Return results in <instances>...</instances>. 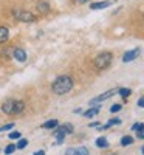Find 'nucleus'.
Listing matches in <instances>:
<instances>
[{
    "label": "nucleus",
    "mask_w": 144,
    "mask_h": 155,
    "mask_svg": "<svg viewBox=\"0 0 144 155\" xmlns=\"http://www.w3.org/2000/svg\"><path fill=\"white\" fill-rule=\"evenodd\" d=\"M25 109L23 101H16V99H6L2 104V112L5 115H19Z\"/></svg>",
    "instance_id": "2"
},
{
    "label": "nucleus",
    "mask_w": 144,
    "mask_h": 155,
    "mask_svg": "<svg viewBox=\"0 0 144 155\" xmlns=\"http://www.w3.org/2000/svg\"><path fill=\"white\" fill-rule=\"evenodd\" d=\"M139 53H141L139 48H135V50L127 51V53H124V56H123V62H132V61H135V59L139 56Z\"/></svg>",
    "instance_id": "6"
},
{
    "label": "nucleus",
    "mask_w": 144,
    "mask_h": 155,
    "mask_svg": "<svg viewBox=\"0 0 144 155\" xmlns=\"http://www.w3.org/2000/svg\"><path fill=\"white\" fill-rule=\"evenodd\" d=\"M57 126H59V121L57 120H50V121L44 123V127L45 129H56Z\"/></svg>",
    "instance_id": "14"
},
{
    "label": "nucleus",
    "mask_w": 144,
    "mask_h": 155,
    "mask_svg": "<svg viewBox=\"0 0 144 155\" xmlns=\"http://www.w3.org/2000/svg\"><path fill=\"white\" fill-rule=\"evenodd\" d=\"M142 127H144V124H142V123H136V124H133V126H132V130H136V132H138L139 129H142Z\"/></svg>",
    "instance_id": "24"
},
{
    "label": "nucleus",
    "mask_w": 144,
    "mask_h": 155,
    "mask_svg": "<svg viewBox=\"0 0 144 155\" xmlns=\"http://www.w3.org/2000/svg\"><path fill=\"white\" fill-rule=\"evenodd\" d=\"M118 93H119L123 98H129L130 95H132V90L130 88H118Z\"/></svg>",
    "instance_id": "16"
},
{
    "label": "nucleus",
    "mask_w": 144,
    "mask_h": 155,
    "mask_svg": "<svg viewBox=\"0 0 144 155\" xmlns=\"http://www.w3.org/2000/svg\"><path fill=\"white\" fill-rule=\"evenodd\" d=\"M3 58L5 59H11V50H5L3 51Z\"/></svg>",
    "instance_id": "25"
},
{
    "label": "nucleus",
    "mask_w": 144,
    "mask_h": 155,
    "mask_svg": "<svg viewBox=\"0 0 144 155\" xmlns=\"http://www.w3.org/2000/svg\"><path fill=\"white\" fill-rule=\"evenodd\" d=\"M132 143H133V138L130 135H126V137L121 138V146H130Z\"/></svg>",
    "instance_id": "15"
},
{
    "label": "nucleus",
    "mask_w": 144,
    "mask_h": 155,
    "mask_svg": "<svg viewBox=\"0 0 144 155\" xmlns=\"http://www.w3.org/2000/svg\"><path fill=\"white\" fill-rule=\"evenodd\" d=\"M12 58H14L16 61H19V62H25L27 61V53H25L22 48H14L12 50Z\"/></svg>",
    "instance_id": "8"
},
{
    "label": "nucleus",
    "mask_w": 144,
    "mask_h": 155,
    "mask_svg": "<svg viewBox=\"0 0 144 155\" xmlns=\"http://www.w3.org/2000/svg\"><path fill=\"white\" fill-rule=\"evenodd\" d=\"M34 155H45V150H37L34 152Z\"/></svg>",
    "instance_id": "29"
},
{
    "label": "nucleus",
    "mask_w": 144,
    "mask_h": 155,
    "mask_svg": "<svg viewBox=\"0 0 144 155\" xmlns=\"http://www.w3.org/2000/svg\"><path fill=\"white\" fill-rule=\"evenodd\" d=\"M8 37H9V30L6 27H0V44L6 42Z\"/></svg>",
    "instance_id": "10"
},
{
    "label": "nucleus",
    "mask_w": 144,
    "mask_h": 155,
    "mask_svg": "<svg viewBox=\"0 0 144 155\" xmlns=\"http://www.w3.org/2000/svg\"><path fill=\"white\" fill-rule=\"evenodd\" d=\"M74 2H76L77 5H84V3H88L90 0H74Z\"/></svg>",
    "instance_id": "27"
},
{
    "label": "nucleus",
    "mask_w": 144,
    "mask_h": 155,
    "mask_svg": "<svg viewBox=\"0 0 144 155\" xmlns=\"http://www.w3.org/2000/svg\"><path fill=\"white\" fill-rule=\"evenodd\" d=\"M14 19L17 22H23V23H33L37 20L36 14H33L31 11H25V9H14Z\"/></svg>",
    "instance_id": "4"
},
{
    "label": "nucleus",
    "mask_w": 144,
    "mask_h": 155,
    "mask_svg": "<svg viewBox=\"0 0 144 155\" xmlns=\"http://www.w3.org/2000/svg\"><path fill=\"white\" fill-rule=\"evenodd\" d=\"M96 146L101 147V149L109 147V141H107V138H106V137H99V138L96 140Z\"/></svg>",
    "instance_id": "12"
},
{
    "label": "nucleus",
    "mask_w": 144,
    "mask_h": 155,
    "mask_svg": "<svg viewBox=\"0 0 144 155\" xmlns=\"http://www.w3.org/2000/svg\"><path fill=\"white\" fill-rule=\"evenodd\" d=\"M51 88H53V92L56 95H65V93H68L70 90L73 88V79H71V76L62 74V76L56 78L53 85H51Z\"/></svg>",
    "instance_id": "1"
},
{
    "label": "nucleus",
    "mask_w": 144,
    "mask_h": 155,
    "mask_svg": "<svg viewBox=\"0 0 144 155\" xmlns=\"http://www.w3.org/2000/svg\"><path fill=\"white\" fill-rule=\"evenodd\" d=\"M118 93V88H112V90H107V92H104L102 95H99V96H96V98H93L90 101V106H96V104H101L102 101H106V99H109V98H112L113 95H116Z\"/></svg>",
    "instance_id": "5"
},
{
    "label": "nucleus",
    "mask_w": 144,
    "mask_h": 155,
    "mask_svg": "<svg viewBox=\"0 0 144 155\" xmlns=\"http://www.w3.org/2000/svg\"><path fill=\"white\" fill-rule=\"evenodd\" d=\"M118 124H121V120L119 118H112L106 126H104V129H107V127H112V126H118Z\"/></svg>",
    "instance_id": "17"
},
{
    "label": "nucleus",
    "mask_w": 144,
    "mask_h": 155,
    "mask_svg": "<svg viewBox=\"0 0 144 155\" xmlns=\"http://www.w3.org/2000/svg\"><path fill=\"white\" fill-rule=\"evenodd\" d=\"M112 5V2H109V0H104V2H96V3H91L90 5V9L93 11H98V9H104V8H109Z\"/></svg>",
    "instance_id": "9"
},
{
    "label": "nucleus",
    "mask_w": 144,
    "mask_h": 155,
    "mask_svg": "<svg viewBox=\"0 0 144 155\" xmlns=\"http://www.w3.org/2000/svg\"><path fill=\"white\" fill-rule=\"evenodd\" d=\"M14 127V123H9V124H5L0 127V132H5V130H11V129Z\"/></svg>",
    "instance_id": "21"
},
{
    "label": "nucleus",
    "mask_w": 144,
    "mask_h": 155,
    "mask_svg": "<svg viewBox=\"0 0 144 155\" xmlns=\"http://www.w3.org/2000/svg\"><path fill=\"white\" fill-rule=\"evenodd\" d=\"M138 138L144 140V127H142V129H139V130H138Z\"/></svg>",
    "instance_id": "26"
},
{
    "label": "nucleus",
    "mask_w": 144,
    "mask_h": 155,
    "mask_svg": "<svg viewBox=\"0 0 144 155\" xmlns=\"http://www.w3.org/2000/svg\"><path fill=\"white\" fill-rule=\"evenodd\" d=\"M138 107H144V98H139L138 99Z\"/></svg>",
    "instance_id": "28"
},
{
    "label": "nucleus",
    "mask_w": 144,
    "mask_h": 155,
    "mask_svg": "<svg viewBox=\"0 0 144 155\" xmlns=\"http://www.w3.org/2000/svg\"><path fill=\"white\" fill-rule=\"evenodd\" d=\"M113 155H115V153H113Z\"/></svg>",
    "instance_id": "32"
},
{
    "label": "nucleus",
    "mask_w": 144,
    "mask_h": 155,
    "mask_svg": "<svg viewBox=\"0 0 144 155\" xmlns=\"http://www.w3.org/2000/svg\"><path fill=\"white\" fill-rule=\"evenodd\" d=\"M61 127H62V130L65 134H73V126L71 124H62Z\"/></svg>",
    "instance_id": "20"
},
{
    "label": "nucleus",
    "mask_w": 144,
    "mask_h": 155,
    "mask_svg": "<svg viewBox=\"0 0 144 155\" xmlns=\"http://www.w3.org/2000/svg\"><path fill=\"white\" fill-rule=\"evenodd\" d=\"M99 106H95V107H91L90 110H87V112H84V116L85 118H93V116H96L98 113H99Z\"/></svg>",
    "instance_id": "11"
},
{
    "label": "nucleus",
    "mask_w": 144,
    "mask_h": 155,
    "mask_svg": "<svg viewBox=\"0 0 144 155\" xmlns=\"http://www.w3.org/2000/svg\"><path fill=\"white\" fill-rule=\"evenodd\" d=\"M16 146H17V149H25V147L28 146V140H25V138H20V140H19V143H17Z\"/></svg>",
    "instance_id": "18"
},
{
    "label": "nucleus",
    "mask_w": 144,
    "mask_h": 155,
    "mask_svg": "<svg viewBox=\"0 0 144 155\" xmlns=\"http://www.w3.org/2000/svg\"><path fill=\"white\" fill-rule=\"evenodd\" d=\"M90 127H99V123H91Z\"/></svg>",
    "instance_id": "30"
},
{
    "label": "nucleus",
    "mask_w": 144,
    "mask_h": 155,
    "mask_svg": "<svg viewBox=\"0 0 144 155\" xmlns=\"http://www.w3.org/2000/svg\"><path fill=\"white\" fill-rule=\"evenodd\" d=\"M121 109H123L121 104H113V106L110 107V112H112V113H116V112H119Z\"/></svg>",
    "instance_id": "23"
},
{
    "label": "nucleus",
    "mask_w": 144,
    "mask_h": 155,
    "mask_svg": "<svg viewBox=\"0 0 144 155\" xmlns=\"http://www.w3.org/2000/svg\"><path fill=\"white\" fill-rule=\"evenodd\" d=\"M37 9L42 12V14H47V12L50 11V5L47 3V2H39L37 3Z\"/></svg>",
    "instance_id": "13"
},
{
    "label": "nucleus",
    "mask_w": 144,
    "mask_h": 155,
    "mask_svg": "<svg viewBox=\"0 0 144 155\" xmlns=\"http://www.w3.org/2000/svg\"><path fill=\"white\" fill-rule=\"evenodd\" d=\"M65 155H90V152L85 147H71V149H67Z\"/></svg>",
    "instance_id": "7"
},
{
    "label": "nucleus",
    "mask_w": 144,
    "mask_h": 155,
    "mask_svg": "<svg viewBox=\"0 0 144 155\" xmlns=\"http://www.w3.org/2000/svg\"><path fill=\"white\" fill-rule=\"evenodd\" d=\"M141 152H142V153H144V146H142V149H141Z\"/></svg>",
    "instance_id": "31"
},
{
    "label": "nucleus",
    "mask_w": 144,
    "mask_h": 155,
    "mask_svg": "<svg viewBox=\"0 0 144 155\" xmlns=\"http://www.w3.org/2000/svg\"><path fill=\"white\" fill-rule=\"evenodd\" d=\"M17 138H20V132L12 130V132L9 134V140H17Z\"/></svg>",
    "instance_id": "22"
},
{
    "label": "nucleus",
    "mask_w": 144,
    "mask_h": 155,
    "mask_svg": "<svg viewBox=\"0 0 144 155\" xmlns=\"http://www.w3.org/2000/svg\"><path fill=\"white\" fill-rule=\"evenodd\" d=\"M112 59H113V54L110 51H102L95 58V67L98 70H106L112 64Z\"/></svg>",
    "instance_id": "3"
},
{
    "label": "nucleus",
    "mask_w": 144,
    "mask_h": 155,
    "mask_svg": "<svg viewBox=\"0 0 144 155\" xmlns=\"http://www.w3.org/2000/svg\"><path fill=\"white\" fill-rule=\"evenodd\" d=\"M17 149V146L16 144H9V146H6L5 147V153L6 155H11V153H14V150Z\"/></svg>",
    "instance_id": "19"
}]
</instances>
